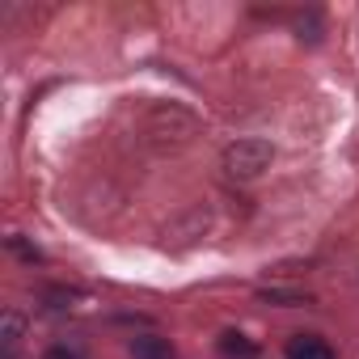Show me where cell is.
I'll return each mask as SVG.
<instances>
[{
	"instance_id": "1",
	"label": "cell",
	"mask_w": 359,
	"mask_h": 359,
	"mask_svg": "<svg viewBox=\"0 0 359 359\" xmlns=\"http://www.w3.org/2000/svg\"><path fill=\"white\" fill-rule=\"evenodd\" d=\"M271 156H275V148L266 140H237L224 148V169L233 177H258L271 165Z\"/></svg>"
},
{
	"instance_id": "2",
	"label": "cell",
	"mask_w": 359,
	"mask_h": 359,
	"mask_svg": "<svg viewBox=\"0 0 359 359\" xmlns=\"http://www.w3.org/2000/svg\"><path fill=\"white\" fill-rule=\"evenodd\" d=\"M283 355H287V359H338L334 346H330L321 334H292L287 346H283Z\"/></svg>"
},
{
	"instance_id": "3",
	"label": "cell",
	"mask_w": 359,
	"mask_h": 359,
	"mask_svg": "<svg viewBox=\"0 0 359 359\" xmlns=\"http://www.w3.org/2000/svg\"><path fill=\"white\" fill-rule=\"evenodd\" d=\"M127 351H131V359H177V346L161 334H135L127 342Z\"/></svg>"
},
{
	"instance_id": "4",
	"label": "cell",
	"mask_w": 359,
	"mask_h": 359,
	"mask_svg": "<svg viewBox=\"0 0 359 359\" xmlns=\"http://www.w3.org/2000/svg\"><path fill=\"white\" fill-rule=\"evenodd\" d=\"M216 351H220L224 359H258V342L245 338L241 330H224V334L216 338Z\"/></svg>"
},
{
	"instance_id": "5",
	"label": "cell",
	"mask_w": 359,
	"mask_h": 359,
	"mask_svg": "<svg viewBox=\"0 0 359 359\" xmlns=\"http://www.w3.org/2000/svg\"><path fill=\"white\" fill-rule=\"evenodd\" d=\"M0 342H5V359H13L18 342H22V313H5V334H0Z\"/></svg>"
},
{
	"instance_id": "6",
	"label": "cell",
	"mask_w": 359,
	"mask_h": 359,
	"mask_svg": "<svg viewBox=\"0 0 359 359\" xmlns=\"http://www.w3.org/2000/svg\"><path fill=\"white\" fill-rule=\"evenodd\" d=\"M43 359H85V351H81V346H68V342H55Z\"/></svg>"
},
{
	"instance_id": "7",
	"label": "cell",
	"mask_w": 359,
	"mask_h": 359,
	"mask_svg": "<svg viewBox=\"0 0 359 359\" xmlns=\"http://www.w3.org/2000/svg\"><path fill=\"white\" fill-rule=\"evenodd\" d=\"M262 300H283V304H309V296H296V292H262Z\"/></svg>"
}]
</instances>
